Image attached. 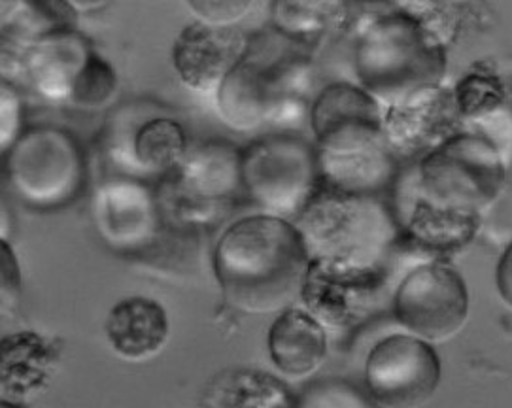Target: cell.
Listing matches in <instances>:
<instances>
[{
    "label": "cell",
    "mask_w": 512,
    "mask_h": 408,
    "mask_svg": "<svg viewBox=\"0 0 512 408\" xmlns=\"http://www.w3.org/2000/svg\"><path fill=\"white\" fill-rule=\"evenodd\" d=\"M507 169L492 138L460 133L399 170L390 206L401 240L435 255L463 250L505 187Z\"/></svg>",
    "instance_id": "6da1fadb"
},
{
    "label": "cell",
    "mask_w": 512,
    "mask_h": 408,
    "mask_svg": "<svg viewBox=\"0 0 512 408\" xmlns=\"http://www.w3.org/2000/svg\"><path fill=\"white\" fill-rule=\"evenodd\" d=\"M212 271L233 308L280 314L301 301L310 257L291 221L256 214L223 231L212 250Z\"/></svg>",
    "instance_id": "7a4b0ae2"
},
{
    "label": "cell",
    "mask_w": 512,
    "mask_h": 408,
    "mask_svg": "<svg viewBox=\"0 0 512 408\" xmlns=\"http://www.w3.org/2000/svg\"><path fill=\"white\" fill-rule=\"evenodd\" d=\"M308 82L305 48L273 27L250 36L244 59L216 91V108L235 131L290 125L303 118Z\"/></svg>",
    "instance_id": "3957f363"
},
{
    "label": "cell",
    "mask_w": 512,
    "mask_h": 408,
    "mask_svg": "<svg viewBox=\"0 0 512 408\" xmlns=\"http://www.w3.org/2000/svg\"><path fill=\"white\" fill-rule=\"evenodd\" d=\"M310 263L346 271H388L403 244L392 206L382 197L350 195L322 187L293 221Z\"/></svg>",
    "instance_id": "277c9868"
},
{
    "label": "cell",
    "mask_w": 512,
    "mask_h": 408,
    "mask_svg": "<svg viewBox=\"0 0 512 408\" xmlns=\"http://www.w3.org/2000/svg\"><path fill=\"white\" fill-rule=\"evenodd\" d=\"M354 65L361 89L386 108L416 91L443 84L446 48L416 17L397 6L361 33Z\"/></svg>",
    "instance_id": "5b68a950"
},
{
    "label": "cell",
    "mask_w": 512,
    "mask_h": 408,
    "mask_svg": "<svg viewBox=\"0 0 512 408\" xmlns=\"http://www.w3.org/2000/svg\"><path fill=\"white\" fill-rule=\"evenodd\" d=\"M163 220L172 227L205 233L246 199L242 150L222 138L189 146L184 161L155 186Z\"/></svg>",
    "instance_id": "8992f818"
},
{
    "label": "cell",
    "mask_w": 512,
    "mask_h": 408,
    "mask_svg": "<svg viewBox=\"0 0 512 408\" xmlns=\"http://www.w3.org/2000/svg\"><path fill=\"white\" fill-rule=\"evenodd\" d=\"M87 163L76 136L55 125H35L2 155V178L19 201L36 210L72 203L84 189Z\"/></svg>",
    "instance_id": "52a82bcc"
},
{
    "label": "cell",
    "mask_w": 512,
    "mask_h": 408,
    "mask_svg": "<svg viewBox=\"0 0 512 408\" xmlns=\"http://www.w3.org/2000/svg\"><path fill=\"white\" fill-rule=\"evenodd\" d=\"M244 197L263 214L293 223L322 189L316 146L276 133L242 148Z\"/></svg>",
    "instance_id": "ba28073f"
},
{
    "label": "cell",
    "mask_w": 512,
    "mask_h": 408,
    "mask_svg": "<svg viewBox=\"0 0 512 408\" xmlns=\"http://www.w3.org/2000/svg\"><path fill=\"white\" fill-rule=\"evenodd\" d=\"M393 318L427 344L460 335L469 318V291L460 272L444 261H429L410 272L392 299Z\"/></svg>",
    "instance_id": "9c48e42d"
},
{
    "label": "cell",
    "mask_w": 512,
    "mask_h": 408,
    "mask_svg": "<svg viewBox=\"0 0 512 408\" xmlns=\"http://www.w3.org/2000/svg\"><path fill=\"white\" fill-rule=\"evenodd\" d=\"M441 384V359L433 344L412 335L376 342L365 361V386L378 408H422Z\"/></svg>",
    "instance_id": "30bf717a"
},
{
    "label": "cell",
    "mask_w": 512,
    "mask_h": 408,
    "mask_svg": "<svg viewBox=\"0 0 512 408\" xmlns=\"http://www.w3.org/2000/svg\"><path fill=\"white\" fill-rule=\"evenodd\" d=\"M463 119L454 91L443 85L416 91L403 101L382 108V129L397 161H422L448 140L463 133Z\"/></svg>",
    "instance_id": "8fae6325"
},
{
    "label": "cell",
    "mask_w": 512,
    "mask_h": 408,
    "mask_svg": "<svg viewBox=\"0 0 512 408\" xmlns=\"http://www.w3.org/2000/svg\"><path fill=\"white\" fill-rule=\"evenodd\" d=\"M93 218L104 244L127 257L150 248L165 227L155 187L127 176L110 178L97 189Z\"/></svg>",
    "instance_id": "7c38bea8"
},
{
    "label": "cell",
    "mask_w": 512,
    "mask_h": 408,
    "mask_svg": "<svg viewBox=\"0 0 512 408\" xmlns=\"http://www.w3.org/2000/svg\"><path fill=\"white\" fill-rule=\"evenodd\" d=\"M388 271H346L310 263L301 301L327 331H348L382 303Z\"/></svg>",
    "instance_id": "4fadbf2b"
},
{
    "label": "cell",
    "mask_w": 512,
    "mask_h": 408,
    "mask_svg": "<svg viewBox=\"0 0 512 408\" xmlns=\"http://www.w3.org/2000/svg\"><path fill=\"white\" fill-rule=\"evenodd\" d=\"M310 127L318 152H339L384 140L382 106L358 85H327L310 108Z\"/></svg>",
    "instance_id": "5bb4252c"
},
{
    "label": "cell",
    "mask_w": 512,
    "mask_h": 408,
    "mask_svg": "<svg viewBox=\"0 0 512 408\" xmlns=\"http://www.w3.org/2000/svg\"><path fill=\"white\" fill-rule=\"evenodd\" d=\"M250 46V36L239 27H216L195 21L172 46V63L182 84L195 93H214L239 67Z\"/></svg>",
    "instance_id": "9a60e30c"
},
{
    "label": "cell",
    "mask_w": 512,
    "mask_h": 408,
    "mask_svg": "<svg viewBox=\"0 0 512 408\" xmlns=\"http://www.w3.org/2000/svg\"><path fill=\"white\" fill-rule=\"evenodd\" d=\"M93 53L84 34L59 27L21 53L16 72L44 101L69 104L74 85Z\"/></svg>",
    "instance_id": "2e32d148"
},
{
    "label": "cell",
    "mask_w": 512,
    "mask_h": 408,
    "mask_svg": "<svg viewBox=\"0 0 512 408\" xmlns=\"http://www.w3.org/2000/svg\"><path fill=\"white\" fill-rule=\"evenodd\" d=\"M169 316L157 301L146 297L123 299L108 312L104 333L116 356L142 363L157 356L169 340Z\"/></svg>",
    "instance_id": "e0dca14e"
},
{
    "label": "cell",
    "mask_w": 512,
    "mask_h": 408,
    "mask_svg": "<svg viewBox=\"0 0 512 408\" xmlns=\"http://www.w3.org/2000/svg\"><path fill=\"white\" fill-rule=\"evenodd\" d=\"M269 356L274 367L295 380L318 373L327 357V329L305 308H288L269 329Z\"/></svg>",
    "instance_id": "ac0fdd59"
},
{
    "label": "cell",
    "mask_w": 512,
    "mask_h": 408,
    "mask_svg": "<svg viewBox=\"0 0 512 408\" xmlns=\"http://www.w3.org/2000/svg\"><path fill=\"white\" fill-rule=\"evenodd\" d=\"M197 408H299V399L273 374L235 367L206 384Z\"/></svg>",
    "instance_id": "d6986e66"
},
{
    "label": "cell",
    "mask_w": 512,
    "mask_h": 408,
    "mask_svg": "<svg viewBox=\"0 0 512 408\" xmlns=\"http://www.w3.org/2000/svg\"><path fill=\"white\" fill-rule=\"evenodd\" d=\"M55 352L36 333H16L2 339V401L16 403L44 388Z\"/></svg>",
    "instance_id": "ffe728a7"
},
{
    "label": "cell",
    "mask_w": 512,
    "mask_h": 408,
    "mask_svg": "<svg viewBox=\"0 0 512 408\" xmlns=\"http://www.w3.org/2000/svg\"><path fill=\"white\" fill-rule=\"evenodd\" d=\"M188 150V135L178 119L159 112L142 121L131 148L138 180L165 178L184 161Z\"/></svg>",
    "instance_id": "44dd1931"
},
{
    "label": "cell",
    "mask_w": 512,
    "mask_h": 408,
    "mask_svg": "<svg viewBox=\"0 0 512 408\" xmlns=\"http://www.w3.org/2000/svg\"><path fill=\"white\" fill-rule=\"evenodd\" d=\"M271 12L274 29L303 48L337 31L348 16L339 2H276Z\"/></svg>",
    "instance_id": "7402d4cb"
},
{
    "label": "cell",
    "mask_w": 512,
    "mask_h": 408,
    "mask_svg": "<svg viewBox=\"0 0 512 408\" xmlns=\"http://www.w3.org/2000/svg\"><path fill=\"white\" fill-rule=\"evenodd\" d=\"M463 121L494 116L507 101V87L494 68L478 63L452 89Z\"/></svg>",
    "instance_id": "603a6c76"
},
{
    "label": "cell",
    "mask_w": 512,
    "mask_h": 408,
    "mask_svg": "<svg viewBox=\"0 0 512 408\" xmlns=\"http://www.w3.org/2000/svg\"><path fill=\"white\" fill-rule=\"evenodd\" d=\"M118 74L101 55L93 53L74 85L70 106L80 110H101L118 91Z\"/></svg>",
    "instance_id": "cb8c5ba5"
},
{
    "label": "cell",
    "mask_w": 512,
    "mask_h": 408,
    "mask_svg": "<svg viewBox=\"0 0 512 408\" xmlns=\"http://www.w3.org/2000/svg\"><path fill=\"white\" fill-rule=\"evenodd\" d=\"M299 408H373L361 393L342 382H322L308 388L299 399Z\"/></svg>",
    "instance_id": "d4e9b609"
},
{
    "label": "cell",
    "mask_w": 512,
    "mask_h": 408,
    "mask_svg": "<svg viewBox=\"0 0 512 408\" xmlns=\"http://www.w3.org/2000/svg\"><path fill=\"white\" fill-rule=\"evenodd\" d=\"M0 144H2V155L8 152L19 136L23 135V102L19 97L16 85L10 84L8 80H2L0 87Z\"/></svg>",
    "instance_id": "484cf974"
},
{
    "label": "cell",
    "mask_w": 512,
    "mask_h": 408,
    "mask_svg": "<svg viewBox=\"0 0 512 408\" xmlns=\"http://www.w3.org/2000/svg\"><path fill=\"white\" fill-rule=\"evenodd\" d=\"M189 12L199 17L197 21L216 25V27H231L239 19L248 16L254 10V2H208V0H199V2H188Z\"/></svg>",
    "instance_id": "4316f807"
},
{
    "label": "cell",
    "mask_w": 512,
    "mask_h": 408,
    "mask_svg": "<svg viewBox=\"0 0 512 408\" xmlns=\"http://www.w3.org/2000/svg\"><path fill=\"white\" fill-rule=\"evenodd\" d=\"M21 293V276H19L16 255L10 250L8 242H2V316H6L8 306H16Z\"/></svg>",
    "instance_id": "83f0119b"
},
{
    "label": "cell",
    "mask_w": 512,
    "mask_h": 408,
    "mask_svg": "<svg viewBox=\"0 0 512 408\" xmlns=\"http://www.w3.org/2000/svg\"><path fill=\"white\" fill-rule=\"evenodd\" d=\"M495 286L501 301L512 310V244L501 255L495 269Z\"/></svg>",
    "instance_id": "f1b7e54d"
},
{
    "label": "cell",
    "mask_w": 512,
    "mask_h": 408,
    "mask_svg": "<svg viewBox=\"0 0 512 408\" xmlns=\"http://www.w3.org/2000/svg\"><path fill=\"white\" fill-rule=\"evenodd\" d=\"M2 408H21L16 403H8V401H2Z\"/></svg>",
    "instance_id": "f546056e"
}]
</instances>
